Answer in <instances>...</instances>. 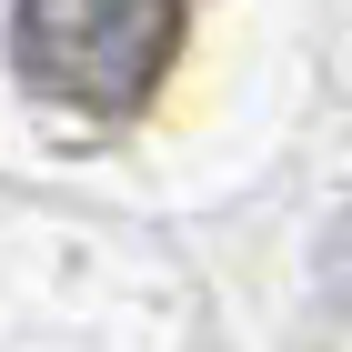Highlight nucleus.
<instances>
[{"mask_svg":"<svg viewBox=\"0 0 352 352\" xmlns=\"http://www.w3.org/2000/svg\"><path fill=\"white\" fill-rule=\"evenodd\" d=\"M322 302H332V312L352 322V212L322 232Z\"/></svg>","mask_w":352,"mask_h":352,"instance_id":"f03ea898","label":"nucleus"},{"mask_svg":"<svg viewBox=\"0 0 352 352\" xmlns=\"http://www.w3.org/2000/svg\"><path fill=\"white\" fill-rule=\"evenodd\" d=\"M182 51V0H30L10 10V60L41 101L71 111H141Z\"/></svg>","mask_w":352,"mask_h":352,"instance_id":"f257e3e1","label":"nucleus"}]
</instances>
